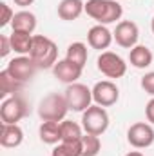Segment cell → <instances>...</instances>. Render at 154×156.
<instances>
[{
  "label": "cell",
  "mask_w": 154,
  "mask_h": 156,
  "mask_svg": "<svg viewBox=\"0 0 154 156\" xmlns=\"http://www.w3.org/2000/svg\"><path fill=\"white\" fill-rule=\"evenodd\" d=\"M85 13L93 20H96L102 26L113 24L121 18L123 7L118 0H87L85 2Z\"/></svg>",
  "instance_id": "obj_1"
},
{
  "label": "cell",
  "mask_w": 154,
  "mask_h": 156,
  "mask_svg": "<svg viewBox=\"0 0 154 156\" xmlns=\"http://www.w3.org/2000/svg\"><path fill=\"white\" fill-rule=\"evenodd\" d=\"M29 56L37 64L38 69H53L54 64L58 62L56 60L58 58V47L51 38H47L44 35H35Z\"/></svg>",
  "instance_id": "obj_2"
},
{
  "label": "cell",
  "mask_w": 154,
  "mask_h": 156,
  "mask_svg": "<svg viewBox=\"0 0 154 156\" xmlns=\"http://www.w3.org/2000/svg\"><path fill=\"white\" fill-rule=\"evenodd\" d=\"M69 111L65 94L51 93L45 98H42L38 104V116L44 122H62L65 120V115Z\"/></svg>",
  "instance_id": "obj_3"
},
{
  "label": "cell",
  "mask_w": 154,
  "mask_h": 156,
  "mask_svg": "<svg viewBox=\"0 0 154 156\" xmlns=\"http://www.w3.org/2000/svg\"><path fill=\"white\" fill-rule=\"evenodd\" d=\"M82 127L89 134L102 136L109 129V115H107L105 107L94 104L89 109H85L82 113Z\"/></svg>",
  "instance_id": "obj_4"
},
{
  "label": "cell",
  "mask_w": 154,
  "mask_h": 156,
  "mask_svg": "<svg viewBox=\"0 0 154 156\" xmlns=\"http://www.w3.org/2000/svg\"><path fill=\"white\" fill-rule=\"evenodd\" d=\"M65 100L69 105V111H76V113H83L85 109L91 107L93 102V89H89L83 83H69L65 89Z\"/></svg>",
  "instance_id": "obj_5"
},
{
  "label": "cell",
  "mask_w": 154,
  "mask_h": 156,
  "mask_svg": "<svg viewBox=\"0 0 154 156\" xmlns=\"http://www.w3.org/2000/svg\"><path fill=\"white\" fill-rule=\"evenodd\" d=\"M96 67L102 75L107 78H121L127 73V64L125 60L113 51H102V55L96 60Z\"/></svg>",
  "instance_id": "obj_6"
},
{
  "label": "cell",
  "mask_w": 154,
  "mask_h": 156,
  "mask_svg": "<svg viewBox=\"0 0 154 156\" xmlns=\"http://www.w3.org/2000/svg\"><path fill=\"white\" fill-rule=\"evenodd\" d=\"M27 115V104L20 94H13L4 98L0 105V118L2 123H18Z\"/></svg>",
  "instance_id": "obj_7"
},
{
  "label": "cell",
  "mask_w": 154,
  "mask_h": 156,
  "mask_svg": "<svg viewBox=\"0 0 154 156\" xmlns=\"http://www.w3.org/2000/svg\"><path fill=\"white\" fill-rule=\"evenodd\" d=\"M127 142L134 149H145L154 144V127L147 122H136L127 131Z\"/></svg>",
  "instance_id": "obj_8"
},
{
  "label": "cell",
  "mask_w": 154,
  "mask_h": 156,
  "mask_svg": "<svg viewBox=\"0 0 154 156\" xmlns=\"http://www.w3.org/2000/svg\"><path fill=\"white\" fill-rule=\"evenodd\" d=\"M120 98V89L114 82L111 80H102L96 82L93 87V102L102 107H111L114 105Z\"/></svg>",
  "instance_id": "obj_9"
},
{
  "label": "cell",
  "mask_w": 154,
  "mask_h": 156,
  "mask_svg": "<svg viewBox=\"0 0 154 156\" xmlns=\"http://www.w3.org/2000/svg\"><path fill=\"white\" fill-rule=\"evenodd\" d=\"M13 76L16 78L18 82H22V83H26V82H29L31 78L35 76V73L38 71V67H37V64L31 60V56L29 55H20V56H16V58H13V60H9V64H7V67H5Z\"/></svg>",
  "instance_id": "obj_10"
},
{
  "label": "cell",
  "mask_w": 154,
  "mask_h": 156,
  "mask_svg": "<svg viewBox=\"0 0 154 156\" xmlns=\"http://www.w3.org/2000/svg\"><path fill=\"white\" fill-rule=\"evenodd\" d=\"M114 42L123 47V49H132L134 45H138V38H140V29L132 20H121L116 24L114 29Z\"/></svg>",
  "instance_id": "obj_11"
},
{
  "label": "cell",
  "mask_w": 154,
  "mask_h": 156,
  "mask_svg": "<svg viewBox=\"0 0 154 156\" xmlns=\"http://www.w3.org/2000/svg\"><path fill=\"white\" fill-rule=\"evenodd\" d=\"M114 40V35L107 29V26H102V24H96L93 26L89 31H87V42L93 49H98V51H105Z\"/></svg>",
  "instance_id": "obj_12"
},
{
  "label": "cell",
  "mask_w": 154,
  "mask_h": 156,
  "mask_svg": "<svg viewBox=\"0 0 154 156\" xmlns=\"http://www.w3.org/2000/svg\"><path fill=\"white\" fill-rule=\"evenodd\" d=\"M82 67L76 66L75 62H71V60H67V58H64V60H58L56 64H54V67H53V73H54V76L58 78L60 82H64V83H75L78 82V78L82 76Z\"/></svg>",
  "instance_id": "obj_13"
},
{
  "label": "cell",
  "mask_w": 154,
  "mask_h": 156,
  "mask_svg": "<svg viewBox=\"0 0 154 156\" xmlns=\"http://www.w3.org/2000/svg\"><path fill=\"white\" fill-rule=\"evenodd\" d=\"M24 142V131L18 123H2L0 127V145L5 149L18 147Z\"/></svg>",
  "instance_id": "obj_14"
},
{
  "label": "cell",
  "mask_w": 154,
  "mask_h": 156,
  "mask_svg": "<svg viewBox=\"0 0 154 156\" xmlns=\"http://www.w3.org/2000/svg\"><path fill=\"white\" fill-rule=\"evenodd\" d=\"M85 11L83 0H62L58 4V16L65 22H73Z\"/></svg>",
  "instance_id": "obj_15"
},
{
  "label": "cell",
  "mask_w": 154,
  "mask_h": 156,
  "mask_svg": "<svg viewBox=\"0 0 154 156\" xmlns=\"http://www.w3.org/2000/svg\"><path fill=\"white\" fill-rule=\"evenodd\" d=\"M11 27H13V31H20V33L33 35V31L37 29V16L31 11L22 9V11L15 13L13 22H11Z\"/></svg>",
  "instance_id": "obj_16"
},
{
  "label": "cell",
  "mask_w": 154,
  "mask_h": 156,
  "mask_svg": "<svg viewBox=\"0 0 154 156\" xmlns=\"http://www.w3.org/2000/svg\"><path fill=\"white\" fill-rule=\"evenodd\" d=\"M152 51L147 45H134L129 53V62L136 69H145L152 64Z\"/></svg>",
  "instance_id": "obj_17"
},
{
  "label": "cell",
  "mask_w": 154,
  "mask_h": 156,
  "mask_svg": "<svg viewBox=\"0 0 154 156\" xmlns=\"http://www.w3.org/2000/svg\"><path fill=\"white\" fill-rule=\"evenodd\" d=\"M40 140L47 145H56L62 142V131H60V122H42L38 129Z\"/></svg>",
  "instance_id": "obj_18"
},
{
  "label": "cell",
  "mask_w": 154,
  "mask_h": 156,
  "mask_svg": "<svg viewBox=\"0 0 154 156\" xmlns=\"http://www.w3.org/2000/svg\"><path fill=\"white\" fill-rule=\"evenodd\" d=\"M33 35L29 33H20V31H13L9 35V40H11V47L15 53L18 55H29L31 53V47H33Z\"/></svg>",
  "instance_id": "obj_19"
},
{
  "label": "cell",
  "mask_w": 154,
  "mask_h": 156,
  "mask_svg": "<svg viewBox=\"0 0 154 156\" xmlns=\"http://www.w3.org/2000/svg\"><path fill=\"white\" fill-rule=\"evenodd\" d=\"M22 87H24V83L18 82L7 69H4V71L0 73V96H2V98H7V96L16 94Z\"/></svg>",
  "instance_id": "obj_20"
},
{
  "label": "cell",
  "mask_w": 154,
  "mask_h": 156,
  "mask_svg": "<svg viewBox=\"0 0 154 156\" xmlns=\"http://www.w3.org/2000/svg\"><path fill=\"white\" fill-rule=\"evenodd\" d=\"M60 131H62V142H80L83 136V127L73 120H62Z\"/></svg>",
  "instance_id": "obj_21"
},
{
  "label": "cell",
  "mask_w": 154,
  "mask_h": 156,
  "mask_svg": "<svg viewBox=\"0 0 154 156\" xmlns=\"http://www.w3.org/2000/svg\"><path fill=\"white\" fill-rule=\"evenodd\" d=\"M87 45L83 44V42H73L69 47H67V55H65V58L67 60H71V62H75L76 66H80L82 69L85 67V64H87Z\"/></svg>",
  "instance_id": "obj_22"
},
{
  "label": "cell",
  "mask_w": 154,
  "mask_h": 156,
  "mask_svg": "<svg viewBox=\"0 0 154 156\" xmlns=\"http://www.w3.org/2000/svg\"><path fill=\"white\" fill-rule=\"evenodd\" d=\"M80 145H82V156H96L100 153V149H102L100 138L94 136V134H89V133H85L82 136Z\"/></svg>",
  "instance_id": "obj_23"
},
{
  "label": "cell",
  "mask_w": 154,
  "mask_h": 156,
  "mask_svg": "<svg viewBox=\"0 0 154 156\" xmlns=\"http://www.w3.org/2000/svg\"><path fill=\"white\" fill-rule=\"evenodd\" d=\"M80 142H60L53 149L51 156H82V145H80Z\"/></svg>",
  "instance_id": "obj_24"
},
{
  "label": "cell",
  "mask_w": 154,
  "mask_h": 156,
  "mask_svg": "<svg viewBox=\"0 0 154 156\" xmlns=\"http://www.w3.org/2000/svg\"><path fill=\"white\" fill-rule=\"evenodd\" d=\"M142 89L147 93V94H151V96H154V71H151V73H145L143 76H142Z\"/></svg>",
  "instance_id": "obj_25"
},
{
  "label": "cell",
  "mask_w": 154,
  "mask_h": 156,
  "mask_svg": "<svg viewBox=\"0 0 154 156\" xmlns=\"http://www.w3.org/2000/svg\"><path fill=\"white\" fill-rule=\"evenodd\" d=\"M0 9H2V18H0V26L2 27H5L7 24H11L13 22V16H15V13H13V9L5 4V2H2L0 4Z\"/></svg>",
  "instance_id": "obj_26"
},
{
  "label": "cell",
  "mask_w": 154,
  "mask_h": 156,
  "mask_svg": "<svg viewBox=\"0 0 154 156\" xmlns=\"http://www.w3.org/2000/svg\"><path fill=\"white\" fill-rule=\"evenodd\" d=\"M11 51H13V47H11L9 35H0V56H2V58H5Z\"/></svg>",
  "instance_id": "obj_27"
},
{
  "label": "cell",
  "mask_w": 154,
  "mask_h": 156,
  "mask_svg": "<svg viewBox=\"0 0 154 156\" xmlns=\"http://www.w3.org/2000/svg\"><path fill=\"white\" fill-rule=\"evenodd\" d=\"M145 116H147L149 123H154V98H151L145 105Z\"/></svg>",
  "instance_id": "obj_28"
},
{
  "label": "cell",
  "mask_w": 154,
  "mask_h": 156,
  "mask_svg": "<svg viewBox=\"0 0 154 156\" xmlns=\"http://www.w3.org/2000/svg\"><path fill=\"white\" fill-rule=\"evenodd\" d=\"M16 5H20V7H27V5H31L35 0H13Z\"/></svg>",
  "instance_id": "obj_29"
},
{
  "label": "cell",
  "mask_w": 154,
  "mask_h": 156,
  "mask_svg": "<svg viewBox=\"0 0 154 156\" xmlns=\"http://www.w3.org/2000/svg\"><path fill=\"white\" fill-rule=\"evenodd\" d=\"M125 156H143V154H142L140 151H131V153H127Z\"/></svg>",
  "instance_id": "obj_30"
},
{
  "label": "cell",
  "mask_w": 154,
  "mask_h": 156,
  "mask_svg": "<svg viewBox=\"0 0 154 156\" xmlns=\"http://www.w3.org/2000/svg\"><path fill=\"white\" fill-rule=\"evenodd\" d=\"M151 29H152V35H154V16H152V20H151Z\"/></svg>",
  "instance_id": "obj_31"
}]
</instances>
